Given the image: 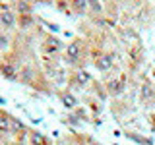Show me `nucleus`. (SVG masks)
Returning <instances> with one entry per match:
<instances>
[{"label":"nucleus","instance_id":"nucleus-1","mask_svg":"<svg viewBox=\"0 0 155 145\" xmlns=\"http://www.w3.org/2000/svg\"><path fill=\"white\" fill-rule=\"evenodd\" d=\"M87 52H89V47L85 45V41L74 39L72 43H68V45L64 47L62 60H64V64L70 66V68H80L81 66V58H85Z\"/></svg>","mask_w":155,"mask_h":145},{"label":"nucleus","instance_id":"nucleus-2","mask_svg":"<svg viewBox=\"0 0 155 145\" xmlns=\"http://www.w3.org/2000/svg\"><path fill=\"white\" fill-rule=\"evenodd\" d=\"M91 83H93V77L91 74H87L85 70H80L76 68L72 74H68V89L70 91H78V89H87Z\"/></svg>","mask_w":155,"mask_h":145},{"label":"nucleus","instance_id":"nucleus-3","mask_svg":"<svg viewBox=\"0 0 155 145\" xmlns=\"http://www.w3.org/2000/svg\"><path fill=\"white\" fill-rule=\"evenodd\" d=\"M103 85H105L109 97H120V95H124L126 87H128V81H126L124 74H113Z\"/></svg>","mask_w":155,"mask_h":145},{"label":"nucleus","instance_id":"nucleus-4","mask_svg":"<svg viewBox=\"0 0 155 145\" xmlns=\"http://www.w3.org/2000/svg\"><path fill=\"white\" fill-rule=\"evenodd\" d=\"M41 52H43L45 58H58L62 52H64V45H62L56 37L47 35L45 41L41 43Z\"/></svg>","mask_w":155,"mask_h":145},{"label":"nucleus","instance_id":"nucleus-5","mask_svg":"<svg viewBox=\"0 0 155 145\" xmlns=\"http://www.w3.org/2000/svg\"><path fill=\"white\" fill-rule=\"evenodd\" d=\"M93 66L97 68V72L101 74H107V72L113 70L114 66V56L113 52H103V50H97V54H93Z\"/></svg>","mask_w":155,"mask_h":145},{"label":"nucleus","instance_id":"nucleus-6","mask_svg":"<svg viewBox=\"0 0 155 145\" xmlns=\"http://www.w3.org/2000/svg\"><path fill=\"white\" fill-rule=\"evenodd\" d=\"M27 143L29 145H52V141L45 134L37 132V130H31V128H27Z\"/></svg>","mask_w":155,"mask_h":145},{"label":"nucleus","instance_id":"nucleus-7","mask_svg":"<svg viewBox=\"0 0 155 145\" xmlns=\"http://www.w3.org/2000/svg\"><path fill=\"white\" fill-rule=\"evenodd\" d=\"M58 97H60L62 105H64L68 110H76L78 106H80V101H78V97H76L74 93H72L70 89H64V91H60V93H58Z\"/></svg>","mask_w":155,"mask_h":145},{"label":"nucleus","instance_id":"nucleus-8","mask_svg":"<svg viewBox=\"0 0 155 145\" xmlns=\"http://www.w3.org/2000/svg\"><path fill=\"white\" fill-rule=\"evenodd\" d=\"M140 99H142V103H149V101L155 99V87L145 83L142 85V89H140Z\"/></svg>","mask_w":155,"mask_h":145},{"label":"nucleus","instance_id":"nucleus-9","mask_svg":"<svg viewBox=\"0 0 155 145\" xmlns=\"http://www.w3.org/2000/svg\"><path fill=\"white\" fill-rule=\"evenodd\" d=\"M70 12H74V14L89 12V8H87V0H70Z\"/></svg>","mask_w":155,"mask_h":145}]
</instances>
